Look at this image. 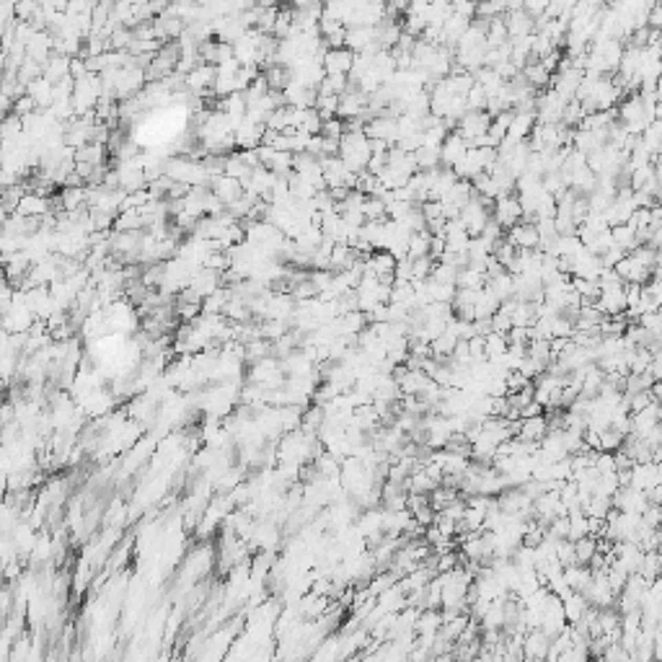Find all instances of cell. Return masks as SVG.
Segmentation results:
<instances>
[{
    "instance_id": "6",
    "label": "cell",
    "mask_w": 662,
    "mask_h": 662,
    "mask_svg": "<svg viewBox=\"0 0 662 662\" xmlns=\"http://www.w3.org/2000/svg\"><path fill=\"white\" fill-rule=\"evenodd\" d=\"M412 158L417 163V171H435L440 169V148H429V145H422L412 153Z\"/></svg>"
},
{
    "instance_id": "17",
    "label": "cell",
    "mask_w": 662,
    "mask_h": 662,
    "mask_svg": "<svg viewBox=\"0 0 662 662\" xmlns=\"http://www.w3.org/2000/svg\"><path fill=\"white\" fill-rule=\"evenodd\" d=\"M562 60H564V52H562V50H554V52L546 54L544 60H541V67H544L548 75H556L559 67H562Z\"/></svg>"
},
{
    "instance_id": "10",
    "label": "cell",
    "mask_w": 662,
    "mask_h": 662,
    "mask_svg": "<svg viewBox=\"0 0 662 662\" xmlns=\"http://www.w3.org/2000/svg\"><path fill=\"white\" fill-rule=\"evenodd\" d=\"M502 354H507V339L504 337H500V334L484 337V357H487V363L500 360Z\"/></svg>"
},
{
    "instance_id": "8",
    "label": "cell",
    "mask_w": 662,
    "mask_h": 662,
    "mask_svg": "<svg viewBox=\"0 0 662 662\" xmlns=\"http://www.w3.org/2000/svg\"><path fill=\"white\" fill-rule=\"evenodd\" d=\"M610 231V238H613V246H619V248H623L626 254H631L634 248H637V233L631 231L629 225H616V228H608Z\"/></svg>"
},
{
    "instance_id": "11",
    "label": "cell",
    "mask_w": 662,
    "mask_h": 662,
    "mask_svg": "<svg viewBox=\"0 0 662 662\" xmlns=\"http://www.w3.org/2000/svg\"><path fill=\"white\" fill-rule=\"evenodd\" d=\"M585 119V111H582V107H579V101H566V107H564V111H562V127H566V129H577L579 127V122Z\"/></svg>"
},
{
    "instance_id": "1",
    "label": "cell",
    "mask_w": 662,
    "mask_h": 662,
    "mask_svg": "<svg viewBox=\"0 0 662 662\" xmlns=\"http://www.w3.org/2000/svg\"><path fill=\"white\" fill-rule=\"evenodd\" d=\"M520 217H523V210H520V202H517L515 194H504V197H497V200H494L491 220L500 225L502 231H510L513 225H517Z\"/></svg>"
},
{
    "instance_id": "15",
    "label": "cell",
    "mask_w": 662,
    "mask_h": 662,
    "mask_svg": "<svg viewBox=\"0 0 662 662\" xmlns=\"http://www.w3.org/2000/svg\"><path fill=\"white\" fill-rule=\"evenodd\" d=\"M321 138H329V140H342L344 135V122L342 119H329V122H321Z\"/></svg>"
},
{
    "instance_id": "3",
    "label": "cell",
    "mask_w": 662,
    "mask_h": 662,
    "mask_svg": "<svg viewBox=\"0 0 662 662\" xmlns=\"http://www.w3.org/2000/svg\"><path fill=\"white\" fill-rule=\"evenodd\" d=\"M352 60L354 54L350 50H326L321 65H323V73L326 75H350Z\"/></svg>"
},
{
    "instance_id": "12",
    "label": "cell",
    "mask_w": 662,
    "mask_h": 662,
    "mask_svg": "<svg viewBox=\"0 0 662 662\" xmlns=\"http://www.w3.org/2000/svg\"><path fill=\"white\" fill-rule=\"evenodd\" d=\"M487 285V277L481 272H473V269H460L458 277H456V288L460 290H481Z\"/></svg>"
},
{
    "instance_id": "9",
    "label": "cell",
    "mask_w": 662,
    "mask_h": 662,
    "mask_svg": "<svg viewBox=\"0 0 662 662\" xmlns=\"http://www.w3.org/2000/svg\"><path fill=\"white\" fill-rule=\"evenodd\" d=\"M660 140H662V122L657 119V122L647 125V129L641 132V142H644V148L652 153V158H660Z\"/></svg>"
},
{
    "instance_id": "14",
    "label": "cell",
    "mask_w": 662,
    "mask_h": 662,
    "mask_svg": "<svg viewBox=\"0 0 662 662\" xmlns=\"http://www.w3.org/2000/svg\"><path fill=\"white\" fill-rule=\"evenodd\" d=\"M412 264V282H422V279L429 277V272H432V267H435V261L429 257H422V259H414V261H409Z\"/></svg>"
},
{
    "instance_id": "19",
    "label": "cell",
    "mask_w": 662,
    "mask_h": 662,
    "mask_svg": "<svg viewBox=\"0 0 662 662\" xmlns=\"http://www.w3.org/2000/svg\"><path fill=\"white\" fill-rule=\"evenodd\" d=\"M450 8H453V13H456V16L466 19V21H471V19L476 16V6H471V3H453Z\"/></svg>"
},
{
    "instance_id": "7",
    "label": "cell",
    "mask_w": 662,
    "mask_h": 662,
    "mask_svg": "<svg viewBox=\"0 0 662 662\" xmlns=\"http://www.w3.org/2000/svg\"><path fill=\"white\" fill-rule=\"evenodd\" d=\"M520 73H523V78L528 81V86L535 88V91H546L548 83H551V75L541 67V63H528Z\"/></svg>"
},
{
    "instance_id": "4",
    "label": "cell",
    "mask_w": 662,
    "mask_h": 662,
    "mask_svg": "<svg viewBox=\"0 0 662 662\" xmlns=\"http://www.w3.org/2000/svg\"><path fill=\"white\" fill-rule=\"evenodd\" d=\"M466 142H463V138H460L458 132H450L448 138H445V142L440 145V166L442 169H453L456 163H458L463 156H466Z\"/></svg>"
},
{
    "instance_id": "18",
    "label": "cell",
    "mask_w": 662,
    "mask_h": 662,
    "mask_svg": "<svg viewBox=\"0 0 662 662\" xmlns=\"http://www.w3.org/2000/svg\"><path fill=\"white\" fill-rule=\"evenodd\" d=\"M445 254V238L442 235H432L429 238V251H427V257L432 259V261H438L440 257Z\"/></svg>"
},
{
    "instance_id": "5",
    "label": "cell",
    "mask_w": 662,
    "mask_h": 662,
    "mask_svg": "<svg viewBox=\"0 0 662 662\" xmlns=\"http://www.w3.org/2000/svg\"><path fill=\"white\" fill-rule=\"evenodd\" d=\"M497 310H500V300L494 298L487 288H481L479 295H476V303H473V321L491 319Z\"/></svg>"
},
{
    "instance_id": "2",
    "label": "cell",
    "mask_w": 662,
    "mask_h": 662,
    "mask_svg": "<svg viewBox=\"0 0 662 662\" xmlns=\"http://www.w3.org/2000/svg\"><path fill=\"white\" fill-rule=\"evenodd\" d=\"M504 241L513 244L515 248H523V251H535L538 248V231L535 225L517 223L510 231H504Z\"/></svg>"
},
{
    "instance_id": "13",
    "label": "cell",
    "mask_w": 662,
    "mask_h": 662,
    "mask_svg": "<svg viewBox=\"0 0 662 662\" xmlns=\"http://www.w3.org/2000/svg\"><path fill=\"white\" fill-rule=\"evenodd\" d=\"M637 323H639V326H641L644 331H647V334H654V337H660V331H662V316H660V310H652V313H641Z\"/></svg>"
},
{
    "instance_id": "16",
    "label": "cell",
    "mask_w": 662,
    "mask_h": 662,
    "mask_svg": "<svg viewBox=\"0 0 662 662\" xmlns=\"http://www.w3.org/2000/svg\"><path fill=\"white\" fill-rule=\"evenodd\" d=\"M626 225H629L634 233H637V231H644V228H650V210H644V207L634 210L631 217L626 220Z\"/></svg>"
}]
</instances>
